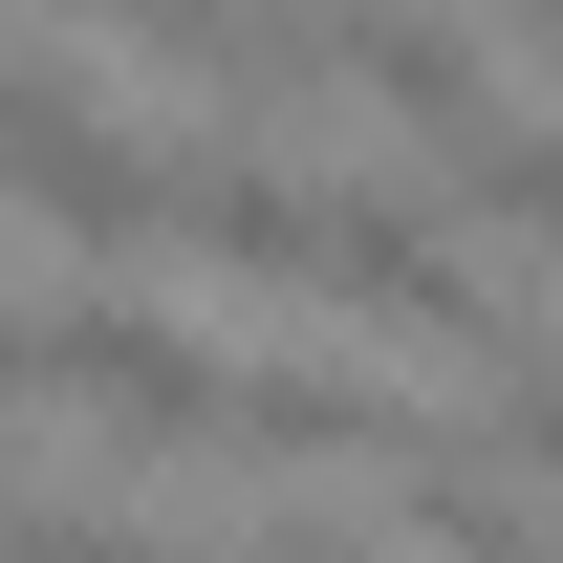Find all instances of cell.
I'll return each mask as SVG.
<instances>
[{"mask_svg":"<svg viewBox=\"0 0 563 563\" xmlns=\"http://www.w3.org/2000/svg\"><path fill=\"white\" fill-rule=\"evenodd\" d=\"M66 109H87V87H66V66H22V44H0V174H22V152L66 131Z\"/></svg>","mask_w":563,"mask_h":563,"instance_id":"cell-8","label":"cell"},{"mask_svg":"<svg viewBox=\"0 0 563 563\" xmlns=\"http://www.w3.org/2000/svg\"><path fill=\"white\" fill-rule=\"evenodd\" d=\"M0 563H174V542L109 520V498H0Z\"/></svg>","mask_w":563,"mask_h":563,"instance_id":"cell-6","label":"cell"},{"mask_svg":"<svg viewBox=\"0 0 563 563\" xmlns=\"http://www.w3.org/2000/svg\"><path fill=\"white\" fill-rule=\"evenodd\" d=\"M477 455H520V477H563V368H542V347H498V433H477Z\"/></svg>","mask_w":563,"mask_h":563,"instance_id":"cell-7","label":"cell"},{"mask_svg":"<svg viewBox=\"0 0 563 563\" xmlns=\"http://www.w3.org/2000/svg\"><path fill=\"white\" fill-rule=\"evenodd\" d=\"M239 563H368V542H347V520H261Z\"/></svg>","mask_w":563,"mask_h":563,"instance_id":"cell-9","label":"cell"},{"mask_svg":"<svg viewBox=\"0 0 563 563\" xmlns=\"http://www.w3.org/2000/svg\"><path fill=\"white\" fill-rule=\"evenodd\" d=\"M174 239L239 282H303V174H261V152H174Z\"/></svg>","mask_w":563,"mask_h":563,"instance_id":"cell-4","label":"cell"},{"mask_svg":"<svg viewBox=\"0 0 563 563\" xmlns=\"http://www.w3.org/2000/svg\"><path fill=\"white\" fill-rule=\"evenodd\" d=\"M455 196H477V217H520V239L563 261V131H520V109H498V131L455 152Z\"/></svg>","mask_w":563,"mask_h":563,"instance_id":"cell-5","label":"cell"},{"mask_svg":"<svg viewBox=\"0 0 563 563\" xmlns=\"http://www.w3.org/2000/svg\"><path fill=\"white\" fill-rule=\"evenodd\" d=\"M0 196L44 217V239H87V261H109V239H152V217H174V152H152V131H109V109H66V131L22 152Z\"/></svg>","mask_w":563,"mask_h":563,"instance_id":"cell-3","label":"cell"},{"mask_svg":"<svg viewBox=\"0 0 563 563\" xmlns=\"http://www.w3.org/2000/svg\"><path fill=\"white\" fill-rule=\"evenodd\" d=\"M217 455H261V477H412V412L347 390V368H217Z\"/></svg>","mask_w":563,"mask_h":563,"instance_id":"cell-1","label":"cell"},{"mask_svg":"<svg viewBox=\"0 0 563 563\" xmlns=\"http://www.w3.org/2000/svg\"><path fill=\"white\" fill-rule=\"evenodd\" d=\"M44 390L109 412V433H152V455H196V433H217V368L174 347L152 303H66V325H44Z\"/></svg>","mask_w":563,"mask_h":563,"instance_id":"cell-2","label":"cell"}]
</instances>
